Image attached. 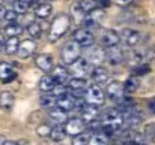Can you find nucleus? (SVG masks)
I'll return each instance as SVG.
<instances>
[{
	"label": "nucleus",
	"mask_w": 155,
	"mask_h": 145,
	"mask_svg": "<svg viewBox=\"0 0 155 145\" xmlns=\"http://www.w3.org/2000/svg\"><path fill=\"white\" fill-rule=\"evenodd\" d=\"M69 26H71V21H69V17L66 14H59L54 17V20L50 24V32H48V41L56 44L57 41H60L69 30Z\"/></svg>",
	"instance_id": "f257e3e1"
},
{
	"label": "nucleus",
	"mask_w": 155,
	"mask_h": 145,
	"mask_svg": "<svg viewBox=\"0 0 155 145\" xmlns=\"http://www.w3.org/2000/svg\"><path fill=\"white\" fill-rule=\"evenodd\" d=\"M80 52H81V45L80 44H77L75 41L66 42L62 48V52H60L62 63L65 66H71L72 63H75L80 58Z\"/></svg>",
	"instance_id": "f03ea898"
},
{
	"label": "nucleus",
	"mask_w": 155,
	"mask_h": 145,
	"mask_svg": "<svg viewBox=\"0 0 155 145\" xmlns=\"http://www.w3.org/2000/svg\"><path fill=\"white\" fill-rule=\"evenodd\" d=\"M120 39L128 47H137L146 41V35H143L142 32L134 30V29H124L120 32Z\"/></svg>",
	"instance_id": "7ed1b4c3"
},
{
	"label": "nucleus",
	"mask_w": 155,
	"mask_h": 145,
	"mask_svg": "<svg viewBox=\"0 0 155 145\" xmlns=\"http://www.w3.org/2000/svg\"><path fill=\"white\" fill-rule=\"evenodd\" d=\"M84 97H86L87 103L95 105V106H103L107 94L104 93V90L100 85H91V87H87V90L84 93Z\"/></svg>",
	"instance_id": "20e7f679"
},
{
	"label": "nucleus",
	"mask_w": 155,
	"mask_h": 145,
	"mask_svg": "<svg viewBox=\"0 0 155 145\" xmlns=\"http://www.w3.org/2000/svg\"><path fill=\"white\" fill-rule=\"evenodd\" d=\"M72 41H75L77 44H80L81 47H92L95 42V35L92 33L91 29L87 27H80L72 33Z\"/></svg>",
	"instance_id": "39448f33"
},
{
	"label": "nucleus",
	"mask_w": 155,
	"mask_h": 145,
	"mask_svg": "<svg viewBox=\"0 0 155 145\" xmlns=\"http://www.w3.org/2000/svg\"><path fill=\"white\" fill-rule=\"evenodd\" d=\"M101 121L103 124H116V126H124L125 123V117L124 112L117 108H110L107 111H104L101 115Z\"/></svg>",
	"instance_id": "423d86ee"
},
{
	"label": "nucleus",
	"mask_w": 155,
	"mask_h": 145,
	"mask_svg": "<svg viewBox=\"0 0 155 145\" xmlns=\"http://www.w3.org/2000/svg\"><path fill=\"white\" fill-rule=\"evenodd\" d=\"M98 36H100V42L103 44L105 48H108V47H116V45L122 41V39H120V35H119L117 32L111 30V29H101L100 33H98Z\"/></svg>",
	"instance_id": "0eeeda50"
},
{
	"label": "nucleus",
	"mask_w": 155,
	"mask_h": 145,
	"mask_svg": "<svg viewBox=\"0 0 155 145\" xmlns=\"http://www.w3.org/2000/svg\"><path fill=\"white\" fill-rule=\"evenodd\" d=\"M69 67H71V73H74V76H77V78H86L87 73L92 72L91 70V61L87 58H78Z\"/></svg>",
	"instance_id": "6e6552de"
},
{
	"label": "nucleus",
	"mask_w": 155,
	"mask_h": 145,
	"mask_svg": "<svg viewBox=\"0 0 155 145\" xmlns=\"http://www.w3.org/2000/svg\"><path fill=\"white\" fill-rule=\"evenodd\" d=\"M84 127H86V123L83 118H69L66 123H65V130H66V135L69 136H77L80 135L81 132H84Z\"/></svg>",
	"instance_id": "1a4fd4ad"
},
{
	"label": "nucleus",
	"mask_w": 155,
	"mask_h": 145,
	"mask_svg": "<svg viewBox=\"0 0 155 145\" xmlns=\"http://www.w3.org/2000/svg\"><path fill=\"white\" fill-rule=\"evenodd\" d=\"M124 93H125V90H124V84H122V82H119V81H111V82H108L107 90H105V94H107V97H108L110 100H113V102H120L122 97H124Z\"/></svg>",
	"instance_id": "9d476101"
},
{
	"label": "nucleus",
	"mask_w": 155,
	"mask_h": 145,
	"mask_svg": "<svg viewBox=\"0 0 155 145\" xmlns=\"http://www.w3.org/2000/svg\"><path fill=\"white\" fill-rule=\"evenodd\" d=\"M124 58H125V54L122 52L120 48H117V45H116V47H108V48L105 49V60H107L111 66L120 64V63L124 61Z\"/></svg>",
	"instance_id": "9b49d317"
},
{
	"label": "nucleus",
	"mask_w": 155,
	"mask_h": 145,
	"mask_svg": "<svg viewBox=\"0 0 155 145\" xmlns=\"http://www.w3.org/2000/svg\"><path fill=\"white\" fill-rule=\"evenodd\" d=\"M35 49H36L35 39H26V41H21V42H20L17 55H18L20 58H29L30 55H33Z\"/></svg>",
	"instance_id": "f8f14e48"
},
{
	"label": "nucleus",
	"mask_w": 155,
	"mask_h": 145,
	"mask_svg": "<svg viewBox=\"0 0 155 145\" xmlns=\"http://www.w3.org/2000/svg\"><path fill=\"white\" fill-rule=\"evenodd\" d=\"M35 64L45 73L51 72L53 67H54V63H53V57L50 54H38L35 57Z\"/></svg>",
	"instance_id": "ddd939ff"
},
{
	"label": "nucleus",
	"mask_w": 155,
	"mask_h": 145,
	"mask_svg": "<svg viewBox=\"0 0 155 145\" xmlns=\"http://www.w3.org/2000/svg\"><path fill=\"white\" fill-rule=\"evenodd\" d=\"M81 118L84 120L86 124H89V123H92V121H95V120H100V109H98V106L87 103V105L81 109Z\"/></svg>",
	"instance_id": "4468645a"
},
{
	"label": "nucleus",
	"mask_w": 155,
	"mask_h": 145,
	"mask_svg": "<svg viewBox=\"0 0 155 145\" xmlns=\"http://www.w3.org/2000/svg\"><path fill=\"white\" fill-rule=\"evenodd\" d=\"M91 78H92V81H94L95 84L101 85V84L108 81L110 73H108V70H107L105 67H103V66H95V67L92 69V72H91Z\"/></svg>",
	"instance_id": "2eb2a0df"
},
{
	"label": "nucleus",
	"mask_w": 155,
	"mask_h": 145,
	"mask_svg": "<svg viewBox=\"0 0 155 145\" xmlns=\"http://www.w3.org/2000/svg\"><path fill=\"white\" fill-rule=\"evenodd\" d=\"M15 78H17V72L14 70V67L8 63H0V81L8 84Z\"/></svg>",
	"instance_id": "dca6fc26"
},
{
	"label": "nucleus",
	"mask_w": 155,
	"mask_h": 145,
	"mask_svg": "<svg viewBox=\"0 0 155 145\" xmlns=\"http://www.w3.org/2000/svg\"><path fill=\"white\" fill-rule=\"evenodd\" d=\"M87 60L95 66H101V63L105 60V51H103L100 47H92L87 52Z\"/></svg>",
	"instance_id": "f3484780"
},
{
	"label": "nucleus",
	"mask_w": 155,
	"mask_h": 145,
	"mask_svg": "<svg viewBox=\"0 0 155 145\" xmlns=\"http://www.w3.org/2000/svg\"><path fill=\"white\" fill-rule=\"evenodd\" d=\"M51 76L56 79L57 84H65L69 78V70L66 67H63V64H59V66H54L51 70Z\"/></svg>",
	"instance_id": "a211bd4d"
},
{
	"label": "nucleus",
	"mask_w": 155,
	"mask_h": 145,
	"mask_svg": "<svg viewBox=\"0 0 155 145\" xmlns=\"http://www.w3.org/2000/svg\"><path fill=\"white\" fill-rule=\"evenodd\" d=\"M124 61H125V64H127L130 69H136L137 66L143 64V60H142V55H140L139 49H137V51H130L128 54H125Z\"/></svg>",
	"instance_id": "6ab92c4d"
},
{
	"label": "nucleus",
	"mask_w": 155,
	"mask_h": 145,
	"mask_svg": "<svg viewBox=\"0 0 155 145\" xmlns=\"http://www.w3.org/2000/svg\"><path fill=\"white\" fill-rule=\"evenodd\" d=\"M68 85H69L71 91H74L75 94H80V93H83V91L87 90V81H86V78H77L75 76V78L69 79Z\"/></svg>",
	"instance_id": "aec40b11"
},
{
	"label": "nucleus",
	"mask_w": 155,
	"mask_h": 145,
	"mask_svg": "<svg viewBox=\"0 0 155 145\" xmlns=\"http://www.w3.org/2000/svg\"><path fill=\"white\" fill-rule=\"evenodd\" d=\"M56 79L53 78L51 75H44L41 79H39V90L41 91H44V93H50L54 90V87H56Z\"/></svg>",
	"instance_id": "412c9836"
},
{
	"label": "nucleus",
	"mask_w": 155,
	"mask_h": 145,
	"mask_svg": "<svg viewBox=\"0 0 155 145\" xmlns=\"http://www.w3.org/2000/svg\"><path fill=\"white\" fill-rule=\"evenodd\" d=\"M50 118H51L54 123H57V124L66 123V121L69 120V118H68V114H66V111L60 109L59 106H56V108L50 109Z\"/></svg>",
	"instance_id": "4be33fe9"
},
{
	"label": "nucleus",
	"mask_w": 155,
	"mask_h": 145,
	"mask_svg": "<svg viewBox=\"0 0 155 145\" xmlns=\"http://www.w3.org/2000/svg\"><path fill=\"white\" fill-rule=\"evenodd\" d=\"M57 106H59L60 109L66 111V112H68V111H72V109L75 108V99H74V96H71V94L59 97V99H57Z\"/></svg>",
	"instance_id": "5701e85b"
},
{
	"label": "nucleus",
	"mask_w": 155,
	"mask_h": 145,
	"mask_svg": "<svg viewBox=\"0 0 155 145\" xmlns=\"http://www.w3.org/2000/svg\"><path fill=\"white\" fill-rule=\"evenodd\" d=\"M23 26L21 24H18L17 21H14V23H9L6 27H5V35L8 36V38H18L21 33H23Z\"/></svg>",
	"instance_id": "b1692460"
},
{
	"label": "nucleus",
	"mask_w": 155,
	"mask_h": 145,
	"mask_svg": "<svg viewBox=\"0 0 155 145\" xmlns=\"http://www.w3.org/2000/svg\"><path fill=\"white\" fill-rule=\"evenodd\" d=\"M139 85H140L139 78H137L136 75H131V76L124 82V90H125L127 94H133V93H136V91L139 90Z\"/></svg>",
	"instance_id": "393cba45"
},
{
	"label": "nucleus",
	"mask_w": 155,
	"mask_h": 145,
	"mask_svg": "<svg viewBox=\"0 0 155 145\" xmlns=\"http://www.w3.org/2000/svg\"><path fill=\"white\" fill-rule=\"evenodd\" d=\"M15 97L11 91H2L0 93V108L2 109H11L14 106Z\"/></svg>",
	"instance_id": "a878e982"
},
{
	"label": "nucleus",
	"mask_w": 155,
	"mask_h": 145,
	"mask_svg": "<svg viewBox=\"0 0 155 145\" xmlns=\"http://www.w3.org/2000/svg\"><path fill=\"white\" fill-rule=\"evenodd\" d=\"M53 14V6L50 3H41L38 8H35V15L41 20H45L48 18Z\"/></svg>",
	"instance_id": "bb28decb"
},
{
	"label": "nucleus",
	"mask_w": 155,
	"mask_h": 145,
	"mask_svg": "<svg viewBox=\"0 0 155 145\" xmlns=\"http://www.w3.org/2000/svg\"><path fill=\"white\" fill-rule=\"evenodd\" d=\"M18 47H20V39L18 38H8L5 42V52L8 55H14L18 52Z\"/></svg>",
	"instance_id": "cd10ccee"
},
{
	"label": "nucleus",
	"mask_w": 155,
	"mask_h": 145,
	"mask_svg": "<svg viewBox=\"0 0 155 145\" xmlns=\"http://www.w3.org/2000/svg\"><path fill=\"white\" fill-rule=\"evenodd\" d=\"M71 14H72L74 20H77L80 24H83V21H84V18H86V12L83 11V8L80 6L78 2H75V3L71 6Z\"/></svg>",
	"instance_id": "c85d7f7f"
},
{
	"label": "nucleus",
	"mask_w": 155,
	"mask_h": 145,
	"mask_svg": "<svg viewBox=\"0 0 155 145\" xmlns=\"http://www.w3.org/2000/svg\"><path fill=\"white\" fill-rule=\"evenodd\" d=\"M140 55H142V60L143 63H151L155 58V47H143V48L139 49Z\"/></svg>",
	"instance_id": "c756f323"
},
{
	"label": "nucleus",
	"mask_w": 155,
	"mask_h": 145,
	"mask_svg": "<svg viewBox=\"0 0 155 145\" xmlns=\"http://www.w3.org/2000/svg\"><path fill=\"white\" fill-rule=\"evenodd\" d=\"M27 33H29V36L32 38V39H41V36H42V27H41V24L39 23H30L29 24V27H27Z\"/></svg>",
	"instance_id": "7c9ffc66"
},
{
	"label": "nucleus",
	"mask_w": 155,
	"mask_h": 145,
	"mask_svg": "<svg viewBox=\"0 0 155 145\" xmlns=\"http://www.w3.org/2000/svg\"><path fill=\"white\" fill-rule=\"evenodd\" d=\"M65 136H66V130H65V127H62L60 124H57V126H54L51 130V138L54 142H62L63 139H65Z\"/></svg>",
	"instance_id": "2f4dec72"
},
{
	"label": "nucleus",
	"mask_w": 155,
	"mask_h": 145,
	"mask_svg": "<svg viewBox=\"0 0 155 145\" xmlns=\"http://www.w3.org/2000/svg\"><path fill=\"white\" fill-rule=\"evenodd\" d=\"M39 102H41V106L48 108V109H53L57 106V97L54 94H44V96H41Z\"/></svg>",
	"instance_id": "473e14b6"
},
{
	"label": "nucleus",
	"mask_w": 155,
	"mask_h": 145,
	"mask_svg": "<svg viewBox=\"0 0 155 145\" xmlns=\"http://www.w3.org/2000/svg\"><path fill=\"white\" fill-rule=\"evenodd\" d=\"M92 139V133L91 132H81L80 135L74 136L72 145H87Z\"/></svg>",
	"instance_id": "72a5a7b5"
},
{
	"label": "nucleus",
	"mask_w": 155,
	"mask_h": 145,
	"mask_svg": "<svg viewBox=\"0 0 155 145\" xmlns=\"http://www.w3.org/2000/svg\"><path fill=\"white\" fill-rule=\"evenodd\" d=\"M108 144V136L105 135V133H94L92 135V139H91V142L89 145H107Z\"/></svg>",
	"instance_id": "f704fd0d"
},
{
	"label": "nucleus",
	"mask_w": 155,
	"mask_h": 145,
	"mask_svg": "<svg viewBox=\"0 0 155 145\" xmlns=\"http://www.w3.org/2000/svg\"><path fill=\"white\" fill-rule=\"evenodd\" d=\"M69 91H71L69 85H65V84H56V87H54V90H53L51 93L59 99V97L68 96V94H69Z\"/></svg>",
	"instance_id": "c9c22d12"
},
{
	"label": "nucleus",
	"mask_w": 155,
	"mask_h": 145,
	"mask_svg": "<svg viewBox=\"0 0 155 145\" xmlns=\"http://www.w3.org/2000/svg\"><path fill=\"white\" fill-rule=\"evenodd\" d=\"M51 130H53L51 126L47 124V123H44V124H39V126H38L36 135H38L39 138H50V136H51Z\"/></svg>",
	"instance_id": "e433bc0d"
},
{
	"label": "nucleus",
	"mask_w": 155,
	"mask_h": 145,
	"mask_svg": "<svg viewBox=\"0 0 155 145\" xmlns=\"http://www.w3.org/2000/svg\"><path fill=\"white\" fill-rule=\"evenodd\" d=\"M30 8V3L29 0H15L14 2V9L18 12V14H26Z\"/></svg>",
	"instance_id": "4c0bfd02"
},
{
	"label": "nucleus",
	"mask_w": 155,
	"mask_h": 145,
	"mask_svg": "<svg viewBox=\"0 0 155 145\" xmlns=\"http://www.w3.org/2000/svg\"><path fill=\"white\" fill-rule=\"evenodd\" d=\"M143 135L146 138V142H155V123H151L145 127Z\"/></svg>",
	"instance_id": "58836bf2"
},
{
	"label": "nucleus",
	"mask_w": 155,
	"mask_h": 145,
	"mask_svg": "<svg viewBox=\"0 0 155 145\" xmlns=\"http://www.w3.org/2000/svg\"><path fill=\"white\" fill-rule=\"evenodd\" d=\"M78 3H80V6L83 8V11H84L86 14H89V12H92V11L97 8L98 0H80Z\"/></svg>",
	"instance_id": "ea45409f"
},
{
	"label": "nucleus",
	"mask_w": 155,
	"mask_h": 145,
	"mask_svg": "<svg viewBox=\"0 0 155 145\" xmlns=\"http://www.w3.org/2000/svg\"><path fill=\"white\" fill-rule=\"evenodd\" d=\"M18 15H20V14H18L15 9H8V11H6V15H5V20H6L8 23H14V21H17Z\"/></svg>",
	"instance_id": "a19ab883"
},
{
	"label": "nucleus",
	"mask_w": 155,
	"mask_h": 145,
	"mask_svg": "<svg viewBox=\"0 0 155 145\" xmlns=\"http://www.w3.org/2000/svg\"><path fill=\"white\" fill-rule=\"evenodd\" d=\"M134 70V75H145V73H148L149 70H151V67H149V64L148 63H143V64H140V66H137L136 69H133Z\"/></svg>",
	"instance_id": "79ce46f5"
},
{
	"label": "nucleus",
	"mask_w": 155,
	"mask_h": 145,
	"mask_svg": "<svg viewBox=\"0 0 155 145\" xmlns=\"http://www.w3.org/2000/svg\"><path fill=\"white\" fill-rule=\"evenodd\" d=\"M116 2V5H119V6H128L130 3H133L134 0H114Z\"/></svg>",
	"instance_id": "37998d69"
},
{
	"label": "nucleus",
	"mask_w": 155,
	"mask_h": 145,
	"mask_svg": "<svg viewBox=\"0 0 155 145\" xmlns=\"http://www.w3.org/2000/svg\"><path fill=\"white\" fill-rule=\"evenodd\" d=\"M6 8L3 6V5H0V20H5V15H6Z\"/></svg>",
	"instance_id": "c03bdc74"
},
{
	"label": "nucleus",
	"mask_w": 155,
	"mask_h": 145,
	"mask_svg": "<svg viewBox=\"0 0 155 145\" xmlns=\"http://www.w3.org/2000/svg\"><path fill=\"white\" fill-rule=\"evenodd\" d=\"M29 3H30V6H35V8H38L41 3H39V0H29Z\"/></svg>",
	"instance_id": "a18cd8bd"
},
{
	"label": "nucleus",
	"mask_w": 155,
	"mask_h": 145,
	"mask_svg": "<svg viewBox=\"0 0 155 145\" xmlns=\"http://www.w3.org/2000/svg\"><path fill=\"white\" fill-rule=\"evenodd\" d=\"M149 109H151V111L155 114V99H152V100L149 102Z\"/></svg>",
	"instance_id": "49530a36"
},
{
	"label": "nucleus",
	"mask_w": 155,
	"mask_h": 145,
	"mask_svg": "<svg viewBox=\"0 0 155 145\" xmlns=\"http://www.w3.org/2000/svg\"><path fill=\"white\" fill-rule=\"evenodd\" d=\"M5 42H6V41L0 36V51H5Z\"/></svg>",
	"instance_id": "de8ad7c7"
},
{
	"label": "nucleus",
	"mask_w": 155,
	"mask_h": 145,
	"mask_svg": "<svg viewBox=\"0 0 155 145\" xmlns=\"http://www.w3.org/2000/svg\"><path fill=\"white\" fill-rule=\"evenodd\" d=\"M98 2H100L101 6H108L110 5V0H98Z\"/></svg>",
	"instance_id": "09e8293b"
},
{
	"label": "nucleus",
	"mask_w": 155,
	"mask_h": 145,
	"mask_svg": "<svg viewBox=\"0 0 155 145\" xmlns=\"http://www.w3.org/2000/svg\"><path fill=\"white\" fill-rule=\"evenodd\" d=\"M3 145H18V142H15V141H5Z\"/></svg>",
	"instance_id": "8fccbe9b"
},
{
	"label": "nucleus",
	"mask_w": 155,
	"mask_h": 145,
	"mask_svg": "<svg viewBox=\"0 0 155 145\" xmlns=\"http://www.w3.org/2000/svg\"><path fill=\"white\" fill-rule=\"evenodd\" d=\"M3 144H5V138L0 135V145H3Z\"/></svg>",
	"instance_id": "3c124183"
},
{
	"label": "nucleus",
	"mask_w": 155,
	"mask_h": 145,
	"mask_svg": "<svg viewBox=\"0 0 155 145\" xmlns=\"http://www.w3.org/2000/svg\"><path fill=\"white\" fill-rule=\"evenodd\" d=\"M18 145H30V144H29L27 141H21V142H20V144H18Z\"/></svg>",
	"instance_id": "603ef678"
},
{
	"label": "nucleus",
	"mask_w": 155,
	"mask_h": 145,
	"mask_svg": "<svg viewBox=\"0 0 155 145\" xmlns=\"http://www.w3.org/2000/svg\"><path fill=\"white\" fill-rule=\"evenodd\" d=\"M47 2H54V0H47Z\"/></svg>",
	"instance_id": "864d4df0"
}]
</instances>
